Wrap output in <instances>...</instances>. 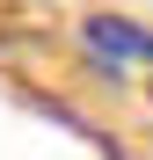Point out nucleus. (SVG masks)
<instances>
[{"label": "nucleus", "mask_w": 153, "mask_h": 160, "mask_svg": "<svg viewBox=\"0 0 153 160\" xmlns=\"http://www.w3.org/2000/svg\"><path fill=\"white\" fill-rule=\"evenodd\" d=\"M80 51L95 66H153V29H139L131 15H88L80 22Z\"/></svg>", "instance_id": "obj_1"}, {"label": "nucleus", "mask_w": 153, "mask_h": 160, "mask_svg": "<svg viewBox=\"0 0 153 160\" xmlns=\"http://www.w3.org/2000/svg\"><path fill=\"white\" fill-rule=\"evenodd\" d=\"M146 95H153V88H146Z\"/></svg>", "instance_id": "obj_2"}]
</instances>
